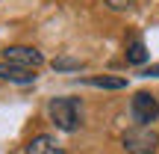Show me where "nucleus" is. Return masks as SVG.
I'll use <instances>...</instances> for the list:
<instances>
[{"label":"nucleus","mask_w":159,"mask_h":154,"mask_svg":"<svg viewBox=\"0 0 159 154\" xmlns=\"http://www.w3.org/2000/svg\"><path fill=\"white\" fill-rule=\"evenodd\" d=\"M47 113H50L53 125L59 127V131H77L80 122H83V107H80L77 98H53L50 104H47Z\"/></svg>","instance_id":"1"},{"label":"nucleus","mask_w":159,"mask_h":154,"mask_svg":"<svg viewBox=\"0 0 159 154\" xmlns=\"http://www.w3.org/2000/svg\"><path fill=\"white\" fill-rule=\"evenodd\" d=\"M124 148L127 154H156L159 151V133L150 127H130L124 133Z\"/></svg>","instance_id":"2"},{"label":"nucleus","mask_w":159,"mask_h":154,"mask_svg":"<svg viewBox=\"0 0 159 154\" xmlns=\"http://www.w3.org/2000/svg\"><path fill=\"white\" fill-rule=\"evenodd\" d=\"M130 113H133V122L139 127H150V122L159 119V101L150 92H136L133 104H130Z\"/></svg>","instance_id":"3"},{"label":"nucleus","mask_w":159,"mask_h":154,"mask_svg":"<svg viewBox=\"0 0 159 154\" xmlns=\"http://www.w3.org/2000/svg\"><path fill=\"white\" fill-rule=\"evenodd\" d=\"M3 62L18 65V68H27V71H35L41 62H44V57H41V51H35V47L12 45V47H6V51H3Z\"/></svg>","instance_id":"4"},{"label":"nucleus","mask_w":159,"mask_h":154,"mask_svg":"<svg viewBox=\"0 0 159 154\" xmlns=\"http://www.w3.org/2000/svg\"><path fill=\"white\" fill-rule=\"evenodd\" d=\"M27 154H62V145L50 133H39L27 142Z\"/></svg>","instance_id":"5"},{"label":"nucleus","mask_w":159,"mask_h":154,"mask_svg":"<svg viewBox=\"0 0 159 154\" xmlns=\"http://www.w3.org/2000/svg\"><path fill=\"white\" fill-rule=\"evenodd\" d=\"M0 80H12V83H33L35 74L27 68H18V65H9V62H0Z\"/></svg>","instance_id":"6"},{"label":"nucleus","mask_w":159,"mask_h":154,"mask_svg":"<svg viewBox=\"0 0 159 154\" xmlns=\"http://www.w3.org/2000/svg\"><path fill=\"white\" fill-rule=\"evenodd\" d=\"M124 57H127V62H130V65H144V62H148V47H144V42L142 39H130Z\"/></svg>","instance_id":"7"},{"label":"nucleus","mask_w":159,"mask_h":154,"mask_svg":"<svg viewBox=\"0 0 159 154\" xmlns=\"http://www.w3.org/2000/svg\"><path fill=\"white\" fill-rule=\"evenodd\" d=\"M85 83H89V86H97V89H124L127 80L124 77H89Z\"/></svg>","instance_id":"8"},{"label":"nucleus","mask_w":159,"mask_h":154,"mask_svg":"<svg viewBox=\"0 0 159 154\" xmlns=\"http://www.w3.org/2000/svg\"><path fill=\"white\" fill-rule=\"evenodd\" d=\"M53 68H59V71H80V68H83V62H80V59H56Z\"/></svg>","instance_id":"9"},{"label":"nucleus","mask_w":159,"mask_h":154,"mask_svg":"<svg viewBox=\"0 0 159 154\" xmlns=\"http://www.w3.org/2000/svg\"><path fill=\"white\" fill-rule=\"evenodd\" d=\"M106 6H109V9H115V12H121V9H130L133 0H106Z\"/></svg>","instance_id":"10"},{"label":"nucleus","mask_w":159,"mask_h":154,"mask_svg":"<svg viewBox=\"0 0 159 154\" xmlns=\"http://www.w3.org/2000/svg\"><path fill=\"white\" fill-rule=\"evenodd\" d=\"M142 77H159V65H148V68L142 71Z\"/></svg>","instance_id":"11"}]
</instances>
